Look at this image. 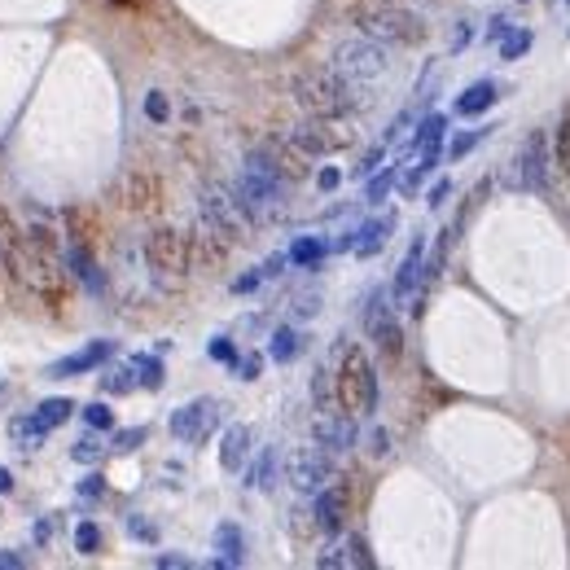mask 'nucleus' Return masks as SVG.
<instances>
[{"mask_svg": "<svg viewBox=\"0 0 570 570\" xmlns=\"http://www.w3.org/2000/svg\"><path fill=\"white\" fill-rule=\"evenodd\" d=\"M500 101V84L496 79H478V84H470L461 97H456V115H465V119H474V115H483V110H492Z\"/></svg>", "mask_w": 570, "mask_h": 570, "instance_id": "nucleus-22", "label": "nucleus"}, {"mask_svg": "<svg viewBox=\"0 0 570 570\" xmlns=\"http://www.w3.org/2000/svg\"><path fill=\"white\" fill-rule=\"evenodd\" d=\"M250 444H255V430H250L246 422H237V425H228L224 430V439H220V465L228 474H237L242 465L250 461Z\"/></svg>", "mask_w": 570, "mask_h": 570, "instance_id": "nucleus-20", "label": "nucleus"}, {"mask_svg": "<svg viewBox=\"0 0 570 570\" xmlns=\"http://www.w3.org/2000/svg\"><path fill=\"white\" fill-rule=\"evenodd\" d=\"M325 255H329V242H325V237H298L295 246H290V264L307 268V273H316Z\"/></svg>", "mask_w": 570, "mask_h": 570, "instance_id": "nucleus-28", "label": "nucleus"}, {"mask_svg": "<svg viewBox=\"0 0 570 570\" xmlns=\"http://www.w3.org/2000/svg\"><path fill=\"white\" fill-rule=\"evenodd\" d=\"M132 373H136V386H145V391H163V360L158 355H132Z\"/></svg>", "mask_w": 570, "mask_h": 570, "instance_id": "nucleus-34", "label": "nucleus"}, {"mask_svg": "<svg viewBox=\"0 0 570 570\" xmlns=\"http://www.w3.org/2000/svg\"><path fill=\"white\" fill-rule=\"evenodd\" d=\"M413 119H417V110H404V115H395V124H391L386 132H382V145H391V141H399V132H404V127L413 124Z\"/></svg>", "mask_w": 570, "mask_h": 570, "instance_id": "nucleus-50", "label": "nucleus"}, {"mask_svg": "<svg viewBox=\"0 0 570 570\" xmlns=\"http://www.w3.org/2000/svg\"><path fill=\"white\" fill-rule=\"evenodd\" d=\"M447 198H452V180H439V185H430V194H425V206H435V211H439Z\"/></svg>", "mask_w": 570, "mask_h": 570, "instance_id": "nucleus-51", "label": "nucleus"}, {"mask_svg": "<svg viewBox=\"0 0 570 570\" xmlns=\"http://www.w3.org/2000/svg\"><path fill=\"white\" fill-rule=\"evenodd\" d=\"M329 71L347 75L355 84H373L391 71V53L386 45H377L369 35H351V40H338L334 53H329Z\"/></svg>", "mask_w": 570, "mask_h": 570, "instance_id": "nucleus-6", "label": "nucleus"}, {"mask_svg": "<svg viewBox=\"0 0 570 570\" xmlns=\"http://www.w3.org/2000/svg\"><path fill=\"white\" fill-rule=\"evenodd\" d=\"M382 158H386V145H373L369 154L360 158V167H355V175H360V180H365V175H373L377 167H382Z\"/></svg>", "mask_w": 570, "mask_h": 570, "instance_id": "nucleus-46", "label": "nucleus"}, {"mask_svg": "<svg viewBox=\"0 0 570 570\" xmlns=\"http://www.w3.org/2000/svg\"><path fill=\"white\" fill-rule=\"evenodd\" d=\"M75 492H79L84 500H101V496H105V478H101V474H88V478H84Z\"/></svg>", "mask_w": 570, "mask_h": 570, "instance_id": "nucleus-48", "label": "nucleus"}, {"mask_svg": "<svg viewBox=\"0 0 570 570\" xmlns=\"http://www.w3.org/2000/svg\"><path fill=\"white\" fill-rule=\"evenodd\" d=\"M492 132H496V127H470V132H456V136L444 145V158H447V163H461V158H465L474 145H483Z\"/></svg>", "mask_w": 570, "mask_h": 570, "instance_id": "nucleus-33", "label": "nucleus"}, {"mask_svg": "<svg viewBox=\"0 0 570 570\" xmlns=\"http://www.w3.org/2000/svg\"><path fill=\"white\" fill-rule=\"evenodd\" d=\"M566 5H570V0H566Z\"/></svg>", "mask_w": 570, "mask_h": 570, "instance_id": "nucleus-62", "label": "nucleus"}, {"mask_svg": "<svg viewBox=\"0 0 570 570\" xmlns=\"http://www.w3.org/2000/svg\"><path fill=\"white\" fill-rule=\"evenodd\" d=\"M101 386H105V395H132V391H136V373H132V360H127V365H115V369L101 377Z\"/></svg>", "mask_w": 570, "mask_h": 570, "instance_id": "nucleus-36", "label": "nucleus"}, {"mask_svg": "<svg viewBox=\"0 0 570 570\" xmlns=\"http://www.w3.org/2000/svg\"><path fill=\"white\" fill-rule=\"evenodd\" d=\"M233 194L242 198V206L250 211V220H276L281 206H285V175L273 167V158L264 154V145L246 154V167L237 175Z\"/></svg>", "mask_w": 570, "mask_h": 570, "instance_id": "nucleus-2", "label": "nucleus"}, {"mask_svg": "<svg viewBox=\"0 0 570 570\" xmlns=\"http://www.w3.org/2000/svg\"><path fill=\"white\" fill-rule=\"evenodd\" d=\"M548 175H553V141H548L545 127H535V132L518 145V154H514V175H509V185H514V189H526V194H545Z\"/></svg>", "mask_w": 570, "mask_h": 570, "instance_id": "nucleus-9", "label": "nucleus"}, {"mask_svg": "<svg viewBox=\"0 0 570 570\" xmlns=\"http://www.w3.org/2000/svg\"><path fill=\"white\" fill-rule=\"evenodd\" d=\"M312 404H316V413H338L343 404H338V386H334V373L316 365L312 369Z\"/></svg>", "mask_w": 570, "mask_h": 570, "instance_id": "nucleus-26", "label": "nucleus"}, {"mask_svg": "<svg viewBox=\"0 0 570 570\" xmlns=\"http://www.w3.org/2000/svg\"><path fill=\"white\" fill-rule=\"evenodd\" d=\"M124 194H127V206H132V211H149V206L158 202V180L145 172H136V175H127Z\"/></svg>", "mask_w": 570, "mask_h": 570, "instance_id": "nucleus-27", "label": "nucleus"}, {"mask_svg": "<svg viewBox=\"0 0 570 570\" xmlns=\"http://www.w3.org/2000/svg\"><path fill=\"white\" fill-rule=\"evenodd\" d=\"M9 430H14V439H18V444H23L26 452H35V447L45 444V435H49L45 425L35 422V413H31V417H18V422L9 425Z\"/></svg>", "mask_w": 570, "mask_h": 570, "instance_id": "nucleus-37", "label": "nucleus"}, {"mask_svg": "<svg viewBox=\"0 0 570 570\" xmlns=\"http://www.w3.org/2000/svg\"><path fill=\"white\" fill-rule=\"evenodd\" d=\"M316 566H321V570H347V566L351 570H369L373 566L369 540H365V535H351V531H338V535H334V545L316 557Z\"/></svg>", "mask_w": 570, "mask_h": 570, "instance_id": "nucleus-15", "label": "nucleus"}, {"mask_svg": "<svg viewBox=\"0 0 570 570\" xmlns=\"http://www.w3.org/2000/svg\"><path fill=\"white\" fill-rule=\"evenodd\" d=\"M79 417H84V425H93V430H110V425H115V413H110V404H88V408H84V413H79Z\"/></svg>", "mask_w": 570, "mask_h": 570, "instance_id": "nucleus-41", "label": "nucleus"}, {"mask_svg": "<svg viewBox=\"0 0 570 570\" xmlns=\"http://www.w3.org/2000/svg\"><path fill=\"white\" fill-rule=\"evenodd\" d=\"M233 369L242 373V377H246V382H255V377H259V355H246V360H242V355H237V365H233Z\"/></svg>", "mask_w": 570, "mask_h": 570, "instance_id": "nucleus-56", "label": "nucleus"}, {"mask_svg": "<svg viewBox=\"0 0 570 570\" xmlns=\"http://www.w3.org/2000/svg\"><path fill=\"white\" fill-rule=\"evenodd\" d=\"M422 264H425V237L417 233V237H413V246H408V255L399 259L395 285H391L395 307H408L413 316L422 312Z\"/></svg>", "mask_w": 570, "mask_h": 570, "instance_id": "nucleus-13", "label": "nucleus"}, {"mask_svg": "<svg viewBox=\"0 0 570 570\" xmlns=\"http://www.w3.org/2000/svg\"><path fill=\"white\" fill-rule=\"evenodd\" d=\"M66 264H71V273L79 276V281H84V285H88L93 295H101V290H105V276H101L97 259H93V255L84 250V242H75V246L66 250Z\"/></svg>", "mask_w": 570, "mask_h": 570, "instance_id": "nucleus-25", "label": "nucleus"}, {"mask_svg": "<svg viewBox=\"0 0 570 570\" xmlns=\"http://www.w3.org/2000/svg\"><path fill=\"white\" fill-rule=\"evenodd\" d=\"M26 557L23 553H14V548H0V570H23Z\"/></svg>", "mask_w": 570, "mask_h": 570, "instance_id": "nucleus-58", "label": "nucleus"}, {"mask_svg": "<svg viewBox=\"0 0 570 570\" xmlns=\"http://www.w3.org/2000/svg\"><path fill=\"white\" fill-rule=\"evenodd\" d=\"M312 514H316V526H321L325 535H338V531H347V518H351V483H334V478H329L321 492H316Z\"/></svg>", "mask_w": 570, "mask_h": 570, "instance_id": "nucleus-14", "label": "nucleus"}, {"mask_svg": "<svg viewBox=\"0 0 570 570\" xmlns=\"http://www.w3.org/2000/svg\"><path fill=\"white\" fill-rule=\"evenodd\" d=\"M101 452H105V447H101L93 435H84V439L71 447V456L79 461V465H93V461H101Z\"/></svg>", "mask_w": 570, "mask_h": 570, "instance_id": "nucleus-43", "label": "nucleus"}, {"mask_svg": "<svg viewBox=\"0 0 570 570\" xmlns=\"http://www.w3.org/2000/svg\"><path fill=\"white\" fill-rule=\"evenodd\" d=\"M285 264H290V255H273V259H268L259 273H264V276H281V268H285Z\"/></svg>", "mask_w": 570, "mask_h": 570, "instance_id": "nucleus-60", "label": "nucleus"}, {"mask_svg": "<svg viewBox=\"0 0 570 570\" xmlns=\"http://www.w3.org/2000/svg\"><path fill=\"white\" fill-rule=\"evenodd\" d=\"M145 425H132V430H119V435H115V452H132V447H141L145 444Z\"/></svg>", "mask_w": 570, "mask_h": 570, "instance_id": "nucleus-44", "label": "nucleus"}, {"mask_svg": "<svg viewBox=\"0 0 570 570\" xmlns=\"http://www.w3.org/2000/svg\"><path fill=\"white\" fill-rule=\"evenodd\" d=\"M127 535L141 540V545H158V526H154L145 514H132V518H127Z\"/></svg>", "mask_w": 570, "mask_h": 570, "instance_id": "nucleus-40", "label": "nucleus"}, {"mask_svg": "<svg viewBox=\"0 0 570 570\" xmlns=\"http://www.w3.org/2000/svg\"><path fill=\"white\" fill-rule=\"evenodd\" d=\"M259 281H264V273L255 268V273H246V276H237L233 281V295H250V290H259Z\"/></svg>", "mask_w": 570, "mask_h": 570, "instance_id": "nucleus-54", "label": "nucleus"}, {"mask_svg": "<svg viewBox=\"0 0 570 570\" xmlns=\"http://www.w3.org/2000/svg\"><path fill=\"white\" fill-rule=\"evenodd\" d=\"M172 435L180 439V444H206L211 435H215V425H220V404L211 395H202V399H189V404H180L172 413Z\"/></svg>", "mask_w": 570, "mask_h": 570, "instance_id": "nucleus-11", "label": "nucleus"}, {"mask_svg": "<svg viewBox=\"0 0 570 570\" xmlns=\"http://www.w3.org/2000/svg\"><path fill=\"white\" fill-rule=\"evenodd\" d=\"M365 329H369V338L377 343V351H382L386 360H399V351H404V329H399L391 290H369V303H365Z\"/></svg>", "mask_w": 570, "mask_h": 570, "instance_id": "nucleus-10", "label": "nucleus"}, {"mask_svg": "<svg viewBox=\"0 0 570 570\" xmlns=\"http://www.w3.org/2000/svg\"><path fill=\"white\" fill-rule=\"evenodd\" d=\"M5 492H14V474L0 465V496H5Z\"/></svg>", "mask_w": 570, "mask_h": 570, "instance_id": "nucleus-61", "label": "nucleus"}, {"mask_svg": "<svg viewBox=\"0 0 570 570\" xmlns=\"http://www.w3.org/2000/svg\"><path fill=\"white\" fill-rule=\"evenodd\" d=\"M444 132H447V115H425L422 124H417V132H413V141L404 145V158H417L422 149L444 145Z\"/></svg>", "mask_w": 570, "mask_h": 570, "instance_id": "nucleus-24", "label": "nucleus"}, {"mask_svg": "<svg viewBox=\"0 0 570 570\" xmlns=\"http://www.w3.org/2000/svg\"><path fill=\"white\" fill-rule=\"evenodd\" d=\"M75 417V399L57 395V399H45L40 408H35V422L45 425V430H57V425H66Z\"/></svg>", "mask_w": 570, "mask_h": 570, "instance_id": "nucleus-32", "label": "nucleus"}, {"mask_svg": "<svg viewBox=\"0 0 570 570\" xmlns=\"http://www.w3.org/2000/svg\"><path fill=\"white\" fill-rule=\"evenodd\" d=\"M391 233H395V211H386V215H373L369 224H360V228H355V242H351V250H355L360 259H373L377 250L391 242Z\"/></svg>", "mask_w": 570, "mask_h": 570, "instance_id": "nucleus-19", "label": "nucleus"}, {"mask_svg": "<svg viewBox=\"0 0 570 570\" xmlns=\"http://www.w3.org/2000/svg\"><path fill=\"white\" fill-rule=\"evenodd\" d=\"M105 360H115V343H110V338H97V343H88V347L62 355V360L49 369V377H84V373L101 369Z\"/></svg>", "mask_w": 570, "mask_h": 570, "instance_id": "nucleus-17", "label": "nucleus"}, {"mask_svg": "<svg viewBox=\"0 0 570 570\" xmlns=\"http://www.w3.org/2000/svg\"><path fill=\"white\" fill-rule=\"evenodd\" d=\"M316 185H321L325 194H334V189H338V185H343V172H338V167H325V172L316 175Z\"/></svg>", "mask_w": 570, "mask_h": 570, "instance_id": "nucleus-55", "label": "nucleus"}, {"mask_svg": "<svg viewBox=\"0 0 570 570\" xmlns=\"http://www.w3.org/2000/svg\"><path fill=\"white\" fill-rule=\"evenodd\" d=\"M505 31H509V18H505V14H496V18L487 23V40H492V45H500V40H505Z\"/></svg>", "mask_w": 570, "mask_h": 570, "instance_id": "nucleus-57", "label": "nucleus"}, {"mask_svg": "<svg viewBox=\"0 0 570 570\" xmlns=\"http://www.w3.org/2000/svg\"><path fill=\"white\" fill-rule=\"evenodd\" d=\"M399 167H404V158L399 163H391V167H377L373 175H365L369 185H365V206H377V202H386V194H391V185H395Z\"/></svg>", "mask_w": 570, "mask_h": 570, "instance_id": "nucleus-29", "label": "nucleus"}, {"mask_svg": "<svg viewBox=\"0 0 570 570\" xmlns=\"http://www.w3.org/2000/svg\"><path fill=\"white\" fill-rule=\"evenodd\" d=\"M53 531H57V522H53V518H40V522H35V545H49Z\"/></svg>", "mask_w": 570, "mask_h": 570, "instance_id": "nucleus-59", "label": "nucleus"}, {"mask_svg": "<svg viewBox=\"0 0 570 570\" xmlns=\"http://www.w3.org/2000/svg\"><path fill=\"white\" fill-rule=\"evenodd\" d=\"M198 215L211 224V228H220L228 242H242L250 228H255V220H250V211L242 206V198H237L233 189H224V185H202Z\"/></svg>", "mask_w": 570, "mask_h": 570, "instance_id": "nucleus-8", "label": "nucleus"}, {"mask_svg": "<svg viewBox=\"0 0 570 570\" xmlns=\"http://www.w3.org/2000/svg\"><path fill=\"white\" fill-rule=\"evenodd\" d=\"M97 548H101V526L97 522H79V526H75V553L88 557V553H97Z\"/></svg>", "mask_w": 570, "mask_h": 570, "instance_id": "nucleus-39", "label": "nucleus"}, {"mask_svg": "<svg viewBox=\"0 0 570 570\" xmlns=\"http://www.w3.org/2000/svg\"><path fill=\"white\" fill-rule=\"evenodd\" d=\"M18 242H23L18 224H14V215H9V211L0 206V264H5V259L14 255V246H18Z\"/></svg>", "mask_w": 570, "mask_h": 570, "instance_id": "nucleus-38", "label": "nucleus"}, {"mask_svg": "<svg viewBox=\"0 0 570 570\" xmlns=\"http://www.w3.org/2000/svg\"><path fill=\"white\" fill-rule=\"evenodd\" d=\"M189 264H194V250H189V237H185V233L154 228L145 237V268L158 290H180V285L189 281Z\"/></svg>", "mask_w": 570, "mask_h": 570, "instance_id": "nucleus-5", "label": "nucleus"}, {"mask_svg": "<svg viewBox=\"0 0 570 570\" xmlns=\"http://www.w3.org/2000/svg\"><path fill=\"white\" fill-rule=\"evenodd\" d=\"M211 360H220V365H237V347L228 343V338H211Z\"/></svg>", "mask_w": 570, "mask_h": 570, "instance_id": "nucleus-47", "label": "nucleus"}, {"mask_svg": "<svg viewBox=\"0 0 570 570\" xmlns=\"http://www.w3.org/2000/svg\"><path fill=\"white\" fill-rule=\"evenodd\" d=\"M334 386H338V404L351 417H369L377 408V369H373L369 351L343 343L338 347V369H334Z\"/></svg>", "mask_w": 570, "mask_h": 570, "instance_id": "nucleus-4", "label": "nucleus"}, {"mask_svg": "<svg viewBox=\"0 0 570 570\" xmlns=\"http://www.w3.org/2000/svg\"><path fill=\"white\" fill-rule=\"evenodd\" d=\"M264 154L273 158L276 172L285 175V185L303 180V175H307V163H312V158H307V154H303L290 136H268V141H264Z\"/></svg>", "mask_w": 570, "mask_h": 570, "instance_id": "nucleus-18", "label": "nucleus"}, {"mask_svg": "<svg viewBox=\"0 0 570 570\" xmlns=\"http://www.w3.org/2000/svg\"><path fill=\"white\" fill-rule=\"evenodd\" d=\"M321 312V290H307V295L295 298V316H303V321H312Z\"/></svg>", "mask_w": 570, "mask_h": 570, "instance_id": "nucleus-45", "label": "nucleus"}, {"mask_svg": "<svg viewBox=\"0 0 570 570\" xmlns=\"http://www.w3.org/2000/svg\"><path fill=\"white\" fill-rule=\"evenodd\" d=\"M290 487H295L298 496H316L325 483L334 478V461H329V452L325 447H298L290 452Z\"/></svg>", "mask_w": 570, "mask_h": 570, "instance_id": "nucleus-12", "label": "nucleus"}, {"mask_svg": "<svg viewBox=\"0 0 570 570\" xmlns=\"http://www.w3.org/2000/svg\"><path fill=\"white\" fill-rule=\"evenodd\" d=\"M369 456H377V461H382V456H391V435H386L382 425L369 430Z\"/></svg>", "mask_w": 570, "mask_h": 570, "instance_id": "nucleus-49", "label": "nucleus"}, {"mask_svg": "<svg viewBox=\"0 0 570 570\" xmlns=\"http://www.w3.org/2000/svg\"><path fill=\"white\" fill-rule=\"evenodd\" d=\"M531 45H535V35H531L526 26H509L505 40H500V57H505V62H518V57L531 53Z\"/></svg>", "mask_w": 570, "mask_h": 570, "instance_id": "nucleus-35", "label": "nucleus"}, {"mask_svg": "<svg viewBox=\"0 0 570 570\" xmlns=\"http://www.w3.org/2000/svg\"><path fill=\"white\" fill-rule=\"evenodd\" d=\"M290 93L295 101L307 110V115H316V119H329V115H355L360 105H365V84H355L347 75L329 71V66H316V71H298L295 84H290Z\"/></svg>", "mask_w": 570, "mask_h": 570, "instance_id": "nucleus-1", "label": "nucleus"}, {"mask_svg": "<svg viewBox=\"0 0 570 570\" xmlns=\"http://www.w3.org/2000/svg\"><path fill=\"white\" fill-rule=\"evenodd\" d=\"M298 351H303V338H298L290 325L273 329V338H268V355H273L276 365H290V360H298Z\"/></svg>", "mask_w": 570, "mask_h": 570, "instance_id": "nucleus-30", "label": "nucleus"}, {"mask_svg": "<svg viewBox=\"0 0 570 570\" xmlns=\"http://www.w3.org/2000/svg\"><path fill=\"white\" fill-rule=\"evenodd\" d=\"M355 26H360V35H369L377 45H425V35H430V26H425L422 14H413V9H404L395 0H369V5H360L355 9Z\"/></svg>", "mask_w": 570, "mask_h": 570, "instance_id": "nucleus-3", "label": "nucleus"}, {"mask_svg": "<svg viewBox=\"0 0 570 570\" xmlns=\"http://www.w3.org/2000/svg\"><path fill=\"white\" fill-rule=\"evenodd\" d=\"M312 439H316V447H325V452L334 456V452L355 447L360 430H355V417L338 408V413H316V422H312Z\"/></svg>", "mask_w": 570, "mask_h": 570, "instance_id": "nucleus-16", "label": "nucleus"}, {"mask_svg": "<svg viewBox=\"0 0 570 570\" xmlns=\"http://www.w3.org/2000/svg\"><path fill=\"white\" fill-rule=\"evenodd\" d=\"M290 141H295L307 158H329V154H338V149L355 145V124H351V115H329V119H307V124H298L285 132Z\"/></svg>", "mask_w": 570, "mask_h": 570, "instance_id": "nucleus-7", "label": "nucleus"}, {"mask_svg": "<svg viewBox=\"0 0 570 570\" xmlns=\"http://www.w3.org/2000/svg\"><path fill=\"white\" fill-rule=\"evenodd\" d=\"M215 548H220V557L211 562L215 570L242 566V562H246V535H242V526H237V522H220V526H215Z\"/></svg>", "mask_w": 570, "mask_h": 570, "instance_id": "nucleus-21", "label": "nucleus"}, {"mask_svg": "<svg viewBox=\"0 0 570 570\" xmlns=\"http://www.w3.org/2000/svg\"><path fill=\"white\" fill-rule=\"evenodd\" d=\"M145 115L154 119V124H167V119H172V101H167V93L154 88V93L145 97Z\"/></svg>", "mask_w": 570, "mask_h": 570, "instance_id": "nucleus-42", "label": "nucleus"}, {"mask_svg": "<svg viewBox=\"0 0 570 570\" xmlns=\"http://www.w3.org/2000/svg\"><path fill=\"white\" fill-rule=\"evenodd\" d=\"M154 566H158V570H189L194 562H189V557H180V553H158V557H154Z\"/></svg>", "mask_w": 570, "mask_h": 570, "instance_id": "nucleus-52", "label": "nucleus"}, {"mask_svg": "<svg viewBox=\"0 0 570 570\" xmlns=\"http://www.w3.org/2000/svg\"><path fill=\"white\" fill-rule=\"evenodd\" d=\"M470 35H474V26H470V23H456V31H452V40H447V49H452V53H461L465 45H470Z\"/></svg>", "mask_w": 570, "mask_h": 570, "instance_id": "nucleus-53", "label": "nucleus"}, {"mask_svg": "<svg viewBox=\"0 0 570 570\" xmlns=\"http://www.w3.org/2000/svg\"><path fill=\"white\" fill-rule=\"evenodd\" d=\"M189 250H198L206 264H220L224 255L233 250V242L224 237L220 228H211V224H206V220L198 215V224H194V237H189Z\"/></svg>", "mask_w": 570, "mask_h": 570, "instance_id": "nucleus-23", "label": "nucleus"}, {"mask_svg": "<svg viewBox=\"0 0 570 570\" xmlns=\"http://www.w3.org/2000/svg\"><path fill=\"white\" fill-rule=\"evenodd\" d=\"M276 465H281V452L276 447H264V456L255 461V470L246 474L250 487H259V492H273L276 487Z\"/></svg>", "mask_w": 570, "mask_h": 570, "instance_id": "nucleus-31", "label": "nucleus"}]
</instances>
